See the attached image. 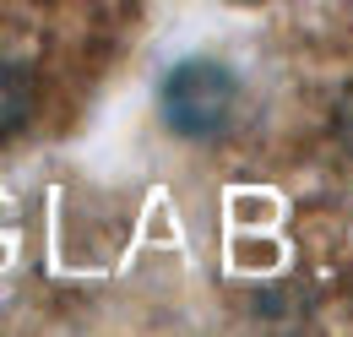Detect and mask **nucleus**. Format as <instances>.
Segmentation results:
<instances>
[{"instance_id": "f257e3e1", "label": "nucleus", "mask_w": 353, "mask_h": 337, "mask_svg": "<svg viewBox=\"0 0 353 337\" xmlns=\"http://www.w3.org/2000/svg\"><path fill=\"white\" fill-rule=\"evenodd\" d=\"M234 104H239V82L218 60H179L174 71L163 77V93H158V109H163V120L179 136H212V131H223L228 115H234Z\"/></svg>"}, {"instance_id": "f03ea898", "label": "nucleus", "mask_w": 353, "mask_h": 337, "mask_svg": "<svg viewBox=\"0 0 353 337\" xmlns=\"http://www.w3.org/2000/svg\"><path fill=\"white\" fill-rule=\"evenodd\" d=\"M28 109H33V93H28V77L11 66V60H0V142L11 136V131L28 120Z\"/></svg>"}]
</instances>
